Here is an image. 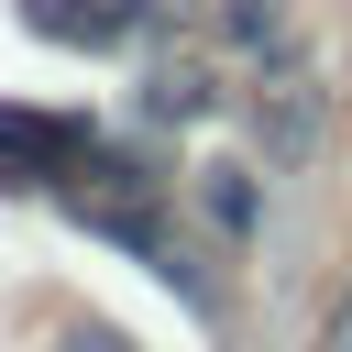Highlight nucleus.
I'll return each mask as SVG.
<instances>
[{"instance_id": "nucleus-1", "label": "nucleus", "mask_w": 352, "mask_h": 352, "mask_svg": "<svg viewBox=\"0 0 352 352\" xmlns=\"http://www.w3.org/2000/svg\"><path fill=\"white\" fill-rule=\"evenodd\" d=\"M88 154H99V132L77 121V110H0V198H66L77 176H88Z\"/></svg>"}, {"instance_id": "nucleus-5", "label": "nucleus", "mask_w": 352, "mask_h": 352, "mask_svg": "<svg viewBox=\"0 0 352 352\" xmlns=\"http://www.w3.org/2000/svg\"><path fill=\"white\" fill-rule=\"evenodd\" d=\"M330 352H352V297H341V308H330Z\"/></svg>"}, {"instance_id": "nucleus-3", "label": "nucleus", "mask_w": 352, "mask_h": 352, "mask_svg": "<svg viewBox=\"0 0 352 352\" xmlns=\"http://www.w3.org/2000/svg\"><path fill=\"white\" fill-rule=\"evenodd\" d=\"M198 198H209V220H220V231H242V220H253V187H242V176H220V165H209V187H198Z\"/></svg>"}, {"instance_id": "nucleus-2", "label": "nucleus", "mask_w": 352, "mask_h": 352, "mask_svg": "<svg viewBox=\"0 0 352 352\" xmlns=\"http://www.w3.org/2000/svg\"><path fill=\"white\" fill-rule=\"evenodd\" d=\"M22 11V33H44V44H77V55H110V44H132L165 0H11Z\"/></svg>"}, {"instance_id": "nucleus-4", "label": "nucleus", "mask_w": 352, "mask_h": 352, "mask_svg": "<svg viewBox=\"0 0 352 352\" xmlns=\"http://www.w3.org/2000/svg\"><path fill=\"white\" fill-rule=\"evenodd\" d=\"M55 352H143V341H132V330H110V319H66V330H55Z\"/></svg>"}]
</instances>
